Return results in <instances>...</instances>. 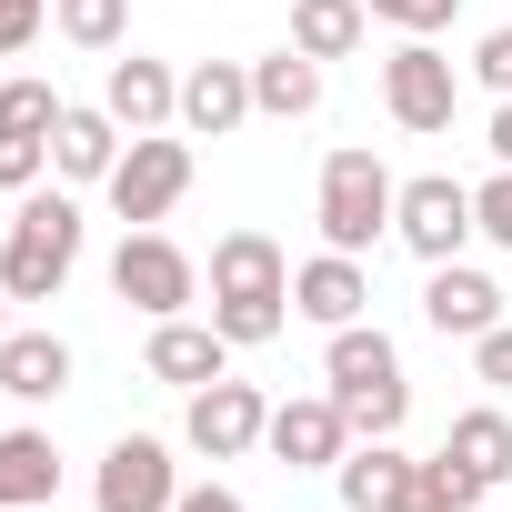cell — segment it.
Segmentation results:
<instances>
[{"mask_svg": "<svg viewBox=\"0 0 512 512\" xmlns=\"http://www.w3.org/2000/svg\"><path fill=\"white\" fill-rule=\"evenodd\" d=\"M472 81H482V91H492V101H512V21H502V31H482V41H472Z\"/></svg>", "mask_w": 512, "mask_h": 512, "instance_id": "4dcf8cb0", "label": "cell"}, {"mask_svg": "<svg viewBox=\"0 0 512 512\" xmlns=\"http://www.w3.org/2000/svg\"><path fill=\"white\" fill-rule=\"evenodd\" d=\"M332 482H342V512H392V502H402V482H412V452H402V432H392V442H352Z\"/></svg>", "mask_w": 512, "mask_h": 512, "instance_id": "44dd1931", "label": "cell"}, {"mask_svg": "<svg viewBox=\"0 0 512 512\" xmlns=\"http://www.w3.org/2000/svg\"><path fill=\"white\" fill-rule=\"evenodd\" d=\"M422 322H432L442 342H482V332L502 322V282L472 272V262H432V282H422Z\"/></svg>", "mask_w": 512, "mask_h": 512, "instance_id": "7c38bea8", "label": "cell"}, {"mask_svg": "<svg viewBox=\"0 0 512 512\" xmlns=\"http://www.w3.org/2000/svg\"><path fill=\"white\" fill-rule=\"evenodd\" d=\"M282 322H292V302H211V332H221L231 352H262V342H282Z\"/></svg>", "mask_w": 512, "mask_h": 512, "instance_id": "4316f807", "label": "cell"}, {"mask_svg": "<svg viewBox=\"0 0 512 512\" xmlns=\"http://www.w3.org/2000/svg\"><path fill=\"white\" fill-rule=\"evenodd\" d=\"M211 302H292V262L272 231H221L211 241Z\"/></svg>", "mask_w": 512, "mask_h": 512, "instance_id": "8fae6325", "label": "cell"}, {"mask_svg": "<svg viewBox=\"0 0 512 512\" xmlns=\"http://www.w3.org/2000/svg\"><path fill=\"white\" fill-rule=\"evenodd\" d=\"M392 241L412 251V262H462V241H482V231H472V181H452V171L402 181V201H392Z\"/></svg>", "mask_w": 512, "mask_h": 512, "instance_id": "8992f818", "label": "cell"}, {"mask_svg": "<svg viewBox=\"0 0 512 512\" xmlns=\"http://www.w3.org/2000/svg\"><path fill=\"white\" fill-rule=\"evenodd\" d=\"M101 191H111L121 231H161V221L181 211V191H191V141H171V131H141Z\"/></svg>", "mask_w": 512, "mask_h": 512, "instance_id": "277c9868", "label": "cell"}, {"mask_svg": "<svg viewBox=\"0 0 512 512\" xmlns=\"http://www.w3.org/2000/svg\"><path fill=\"white\" fill-rule=\"evenodd\" d=\"M41 11H51V0H0V51H31L41 41Z\"/></svg>", "mask_w": 512, "mask_h": 512, "instance_id": "d6a6232c", "label": "cell"}, {"mask_svg": "<svg viewBox=\"0 0 512 512\" xmlns=\"http://www.w3.org/2000/svg\"><path fill=\"white\" fill-rule=\"evenodd\" d=\"M482 151H492V161H502V171H512V101H502V111H492V141H482Z\"/></svg>", "mask_w": 512, "mask_h": 512, "instance_id": "e575fe53", "label": "cell"}, {"mask_svg": "<svg viewBox=\"0 0 512 512\" xmlns=\"http://www.w3.org/2000/svg\"><path fill=\"white\" fill-rule=\"evenodd\" d=\"M141 372H151V382H171V392H201V382H221V372H231V342H221L211 322L171 312V322H151V352H141Z\"/></svg>", "mask_w": 512, "mask_h": 512, "instance_id": "2e32d148", "label": "cell"}, {"mask_svg": "<svg viewBox=\"0 0 512 512\" xmlns=\"http://www.w3.org/2000/svg\"><path fill=\"white\" fill-rule=\"evenodd\" d=\"M442 452H452V462H462L482 492H502V482H512V412H502V402H472V412H452Z\"/></svg>", "mask_w": 512, "mask_h": 512, "instance_id": "d6986e66", "label": "cell"}, {"mask_svg": "<svg viewBox=\"0 0 512 512\" xmlns=\"http://www.w3.org/2000/svg\"><path fill=\"white\" fill-rule=\"evenodd\" d=\"M11 332H21V322H11V292H0V342H11Z\"/></svg>", "mask_w": 512, "mask_h": 512, "instance_id": "d590c367", "label": "cell"}, {"mask_svg": "<svg viewBox=\"0 0 512 512\" xmlns=\"http://www.w3.org/2000/svg\"><path fill=\"white\" fill-rule=\"evenodd\" d=\"M71 342L61 332H11V342H0V392H11V402H61L71 392Z\"/></svg>", "mask_w": 512, "mask_h": 512, "instance_id": "ac0fdd59", "label": "cell"}, {"mask_svg": "<svg viewBox=\"0 0 512 512\" xmlns=\"http://www.w3.org/2000/svg\"><path fill=\"white\" fill-rule=\"evenodd\" d=\"M241 121H262V111H251V61H201V71H181V131H191V141H231Z\"/></svg>", "mask_w": 512, "mask_h": 512, "instance_id": "5bb4252c", "label": "cell"}, {"mask_svg": "<svg viewBox=\"0 0 512 512\" xmlns=\"http://www.w3.org/2000/svg\"><path fill=\"white\" fill-rule=\"evenodd\" d=\"M262 452H272L282 472H342V452H352V422H342V402H332V392H292V402H272V432H262Z\"/></svg>", "mask_w": 512, "mask_h": 512, "instance_id": "30bf717a", "label": "cell"}, {"mask_svg": "<svg viewBox=\"0 0 512 512\" xmlns=\"http://www.w3.org/2000/svg\"><path fill=\"white\" fill-rule=\"evenodd\" d=\"M292 312L322 322V332L362 322V312H372V272H362V251H312V262L292 272Z\"/></svg>", "mask_w": 512, "mask_h": 512, "instance_id": "4fadbf2b", "label": "cell"}, {"mask_svg": "<svg viewBox=\"0 0 512 512\" xmlns=\"http://www.w3.org/2000/svg\"><path fill=\"white\" fill-rule=\"evenodd\" d=\"M472 372H482L492 392H512V322H492V332L472 342Z\"/></svg>", "mask_w": 512, "mask_h": 512, "instance_id": "1f68e13d", "label": "cell"}, {"mask_svg": "<svg viewBox=\"0 0 512 512\" xmlns=\"http://www.w3.org/2000/svg\"><path fill=\"white\" fill-rule=\"evenodd\" d=\"M71 272H81V201L41 181V191H21L11 231H0V292L11 302H61Z\"/></svg>", "mask_w": 512, "mask_h": 512, "instance_id": "7a4b0ae2", "label": "cell"}, {"mask_svg": "<svg viewBox=\"0 0 512 512\" xmlns=\"http://www.w3.org/2000/svg\"><path fill=\"white\" fill-rule=\"evenodd\" d=\"M51 31L71 51H121L131 41V0H51Z\"/></svg>", "mask_w": 512, "mask_h": 512, "instance_id": "d4e9b609", "label": "cell"}, {"mask_svg": "<svg viewBox=\"0 0 512 512\" xmlns=\"http://www.w3.org/2000/svg\"><path fill=\"white\" fill-rule=\"evenodd\" d=\"M91 502H101V512H171V502H181V462H171V442L121 432V442L101 452V472H91Z\"/></svg>", "mask_w": 512, "mask_h": 512, "instance_id": "9c48e42d", "label": "cell"}, {"mask_svg": "<svg viewBox=\"0 0 512 512\" xmlns=\"http://www.w3.org/2000/svg\"><path fill=\"white\" fill-rule=\"evenodd\" d=\"M61 492V452H51V432H0V512H31V502H51Z\"/></svg>", "mask_w": 512, "mask_h": 512, "instance_id": "7402d4cb", "label": "cell"}, {"mask_svg": "<svg viewBox=\"0 0 512 512\" xmlns=\"http://www.w3.org/2000/svg\"><path fill=\"white\" fill-rule=\"evenodd\" d=\"M382 111H392L412 141H442L452 111H462V71H452L432 41H402V51L382 61Z\"/></svg>", "mask_w": 512, "mask_h": 512, "instance_id": "52a82bcc", "label": "cell"}, {"mask_svg": "<svg viewBox=\"0 0 512 512\" xmlns=\"http://www.w3.org/2000/svg\"><path fill=\"white\" fill-rule=\"evenodd\" d=\"M472 231H482L492 251H512V171H502V161H492V181L472 191Z\"/></svg>", "mask_w": 512, "mask_h": 512, "instance_id": "f1b7e54d", "label": "cell"}, {"mask_svg": "<svg viewBox=\"0 0 512 512\" xmlns=\"http://www.w3.org/2000/svg\"><path fill=\"white\" fill-rule=\"evenodd\" d=\"M111 292H121L131 312L171 322V312H191V302H201V262H191L171 231H121V251H111Z\"/></svg>", "mask_w": 512, "mask_h": 512, "instance_id": "5b68a950", "label": "cell"}, {"mask_svg": "<svg viewBox=\"0 0 512 512\" xmlns=\"http://www.w3.org/2000/svg\"><path fill=\"white\" fill-rule=\"evenodd\" d=\"M251 111L262 121H312L322 111V61L312 51H262L251 61Z\"/></svg>", "mask_w": 512, "mask_h": 512, "instance_id": "ffe728a7", "label": "cell"}, {"mask_svg": "<svg viewBox=\"0 0 512 512\" xmlns=\"http://www.w3.org/2000/svg\"><path fill=\"white\" fill-rule=\"evenodd\" d=\"M51 181V141H11L0 131V191H41Z\"/></svg>", "mask_w": 512, "mask_h": 512, "instance_id": "f546056e", "label": "cell"}, {"mask_svg": "<svg viewBox=\"0 0 512 512\" xmlns=\"http://www.w3.org/2000/svg\"><path fill=\"white\" fill-rule=\"evenodd\" d=\"M262 432H272V392L262 382H201L191 392V412H181V442L201 452V462H241V452H262Z\"/></svg>", "mask_w": 512, "mask_h": 512, "instance_id": "ba28073f", "label": "cell"}, {"mask_svg": "<svg viewBox=\"0 0 512 512\" xmlns=\"http://www.w3.org/2000/svg\"><path fill=\"white\" fill-rule=\"evenodd\" d=\"M362 11H372V21H392L402 41H432V31H452L462 0H362Z\"/></svg>", "mask_w": 512, "mask_h": 512, "instance_id": "83f0119b", "label": "cell"}, {"mask_svg": "<svg viewBox=\"0 0 512 512\" xmlns=\"http://www.w3.org/2000/svg\"><path fill=\"white\" fill-rule=\"evenodd\" d=\"M121 151H131V131H121L101 101H71L61 131H51V171H61V181H111Z\"/></svg>", "mask_w": 512, "mask_h": 512, "instance_id": "e0dca14e", "label": "cell"}, {"mask_svg": "<svg viewBox=\"0 0 512 512\" xmlns=\"http://www.w3.org/2000/svg\"><path fill=\"white\" fill-rule=\"evenodd\" d=\"M392 201H402V181L382 171V151L342 141V151L322 161V191H312V221H322V251H372V241L392 231Z\"/></svg>", "mask_w": 512, "mask_h": 512, "instance_id": "3957f363", "label": "cell"}, {"mask_svg": "<svg viewBox=\"0 0 512 512\" xmlns=\"http://www.w3.org/2000/svg\"><path fill=\"white\" fill-rule=\"evenodd\" d=\"M171 512H251V502H241V492H231V482H191V492H181V502H171Z\"/></svg>", "mask_w": 512, "mask_h": 512, "instance_id": "836d02e7", "label": "cell"}, {"mask_svg": "<svg viewBox=\"0 0 512 512\" xmlns=\"http://www.w3.org/2000/svg\"><path fill=\"white\" fill-rule=\"evenodd\" d=\"M101 111H111L131 141H141V131H171V121H181V71L131 51V61H111V81H101Z\"/></svg>", "mask_w": 512, "mask_h": 512, "instance_id": "9a60e30c", "label": "cell"}, {"mask_svg": "<svg viewBox=\"0 0 512 512\" xmlns=\"http://www.w3.org/2000/svg\"><path fill=\"white\" fill-rule=\"evenodd\" d=\"M392 512H482V482H472L452 452H432V462H412V482H402Z\"/></svg>", "mask_w": 512, "mask_h": 512, "instance_id": "cb8c5ba5", "label": "cell"}, {"mask_svg": "<svg viewBox=\"0 0 512 512\" xmlns=\"http://www.w3.org/2000/svg\"><path fill=\"white\" fill-rule=\"evenodd\" d=\"M61 111H71V101H61L51 81H31V71H21V81H0V131H11V141H51Z\"/></svg>", "mask_w": 512, "mask_h": 512, "instance_id": "484cf974", "label": "cell"}, {"mask_svg": "<svg viewBox=\"0 0 512 512\" xmlns=\"http://www.w3.org/2000/svg\"><path fill=\"white\" fill-rule=\"evenodd\" d=\"M362 31H372L362 0H292V51H312V61H352Z\"/></svg>", "mask_w": 512, "mask_h": 512, "instance_id": "603a6c76", "label": "cell"}, {"mask_svg": "<svg viewBox=\"0 0 512 512\" xmlns=\"http://www.w3.org/2000/svg\"><path fill=\"white\" fill-rule=\"evenodd\" d=\"M322 392L342 402L352 442H392L402 412H412V382H402V352H392L382 322H342V332L322 342Z\"/></svg>", "mask_w": 512, "mask_h": 512, "instance_id": "6da1fadb", "label": "cell"}]
</instances>
